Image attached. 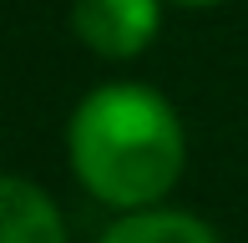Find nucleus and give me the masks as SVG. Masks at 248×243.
Returning <instances> with one entry per match:
<instances>
[{
	"instance_id": "7ed1b4c3",
	"label": "nucleus",
	"mask_w": 248,
	"mask_h": 243,
	"mask_svg": "<svg viewBox=\"0 0 248 243\" xmlns=\"http://www.w3.org/2000/svg\"><path fill=\"white\" fill-rule=\"evenodd\" d=\"M0 243H66L56 203L26 178H0Z\"/></svg>"
},
{
	"instance_id": "39448f33",
	"label": "nucleus",
	"mask_w": 248,
	"mask_h": 243,
	"mask_svg": "<svg viewBox=\"0 0 248 243\" xmlns=\"http://www.w3.org/2000/svg\"><path fill=\"white\" fill-rule=\"evenodd\" d=\"M177 5H218V0H177Z\"/></svg>"
},
{
	"instance_id": "f257e3e1",
	"label": "nucleus",
	"mask_w": 248,
	"mask_h": 243,
	"mask_svg": "<svg viewBox=\"0 0 248 243\" xmlns=\"http://www.w3.org/2000/svg\"><path fill=\"white\" fill-rule=\"evenodd\" d=\"M66 147H71V167L86 182V193L122 213H142L162 203L172 182L183 178L187 157L177 112L157 91L132 81L96 86L76 106L66 127Z\"/></svg>"
},
{
	"instance_id": "20e7f679",
	"label": "nucleus",
	"mask_w": 248,
	"mask_h": 243,
	"mask_svg": "<svg viewBox=\"0 0 248 243\" xmlns=\"http://www.w3.org/2000/svg\"><path fill=\"white\" fill-rule=\"evenodd\" d=\"M101 243H218L208 223L187 213H167V208H142V213H127L101 233Z\"/></svg>"
},
{
	"instance_id": "f03ea898",
	"label": "nucleus",
	"mask_w": 248,
	"mask_h": 243,
	"mask_svg": "<svg viewBox=\"0 0 248 243\" xmlns=\"http://www.w3.org/2000/svg\"><path fill=\"white\" fill-rule=\"evenodd\" d=\"M157 0H76L71 5V30L96 51V56L127 61L137 51H147L157 36Z\"/></svg>"
}]
</instances>
